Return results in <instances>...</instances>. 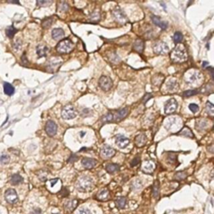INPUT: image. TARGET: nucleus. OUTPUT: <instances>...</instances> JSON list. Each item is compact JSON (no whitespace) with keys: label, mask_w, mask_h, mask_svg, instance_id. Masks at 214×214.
<instances>
[{"label":"nucleus","mask_w":214,"mask_h":214,"mask_svg":"<svg viewBox=\"0 0 214 214\" xmlns=\"http://www.w3.org/2000/svg\"><path fill=\"white\" fill-rule=\"evenodd\" d=\"M128 115V109L123 108L118 111H109L102 116L101 118V122L102 123H109V122H118L126 117Z\"/></svg>","instance_id":"nucleus-1"},{"label":"nucleus","mask_w":214,"mask_h":214,"mask_svg":"<svg viewBox=\"0 0 214 214\" xmlns=\"http://www.w3.org/2000/svg\"><path fill=\"white\" fill-rule=\"evenodd\" d=\"M171 59L176 63L185 62L187 59V53L186 48L182 44L177 45L171 54Z\"/></svg>","instance_id":"nucleus-2"},{"label":"nucleus","mask_w":214,"mask_h":214,"mask_svg":"<svg viewBox=\"0 0 214 214\" xmlns=\"http://www.w3.org/2000/svg\"><path fill=\"white\" fill-rule=\"evenodd\" d=\"M74 49V44L73 42L69 39H65L61 40L57 44L56 50L59 54H68L70 51H72Z\"/></svg>","instance_id":"nucleus-3"},{"label":"nucleus","mask_w":214,"mask_h":214,"mask_svg":"<svg viewBox=\"0 0 214 214\" xmlns=\"http://www.w3.org/2000/svg\"><path fill=\"white\" fill-rule=\"evenodd\" d=\"M93 185V181L90 177H81L79 178V180L77 182V188L78 190H80L81 192H87L89 191L91 187Z\"/></svg>","instance_id":"nucleus-4"},{"label":"nucleus","mask_w":214,"mask_h":214,"mask_svg":"<svg viewBox=\"0 0 214 214\" xmlns=\"http://www.w3.org/2000/svg\"><path fill=\"white\" fill-rule=\"evenodd\" d=\"M202 79V75L197 70H190L188 72H187L186 75H185L186 82L188 84H192V85L198 83Z\"/></svg>","instance_id":"nucleus-5"},{"label":"nucleus","mask_w":214,"mask_h":214,"mask_svg":"<svg viewBox=\"0 0 214 214\" xmlns=\"http://www.w3.org/2000/svg\"><path fill=\"white\" fill-rule=\"evenodd\" d=\"M61 116L65 120H72L77 116V111L75 108L71 105H68L63 108L61 111Z\"/></svg>","instance_id":"nucleus-6"},{"label":"nucleus","mask_w":214,"mask_h":214,"mask_svg":"<svg viewBox=\"0 0 214 214\" xmlns=\"http://www.w3.org/2000/svg\"><path fill=\"white\" fill-rule=\"evenodd\" d=\"M153 51L157 54H166L169 52V47L165 42L158 41L153 45Z\"/></svg>","instance_id":"nucleus-7"},{"label":"nucleus","mask_w":214,"mask_h":214,"mask_svg":"<svg viewBox=\"0 0 214 214\" xmlns=\"http://www.w3.org/2000/svg\"><path fill=\"white\" fill-rule=\"evenodd\" d=\"M112 14L113 17L116 18V20L119 22L120 23H126L128 21L127 17L124 13V12L122 11L121 8H119L118 6H116V8H114L112 11Z\"/></svg>","instance_id":"nucleus-8"},{"label":"nucleus","mask_w":214,"mask_h":214,"mask_svg":"<svg viewBox=\"0 0 214 214\" xmlns=\"http://www.w3.org/2000/svg\"><path fill=\"white\" fill-rule=\"evenodd\" d=\"M99 85L101 87V90H103L104 91H108L111 89L112 85H113V81L111 78L108 76H101L99 80Z\"/></svg>","instance_id":"nucleus-9"},{"label":"nucleus","mask_w":214,"mask_h":214,"mask_svg":"<svg viewBox=\"0 0 214 214\" xmlns=\"http://www.w3.org/2000/svg\"><path fill=\"white\" fill-rule=\"evenodd\" d=\"M177 101H176V99L172 98L168 100L165 104V113L168 115L174 113L177 109Z\"/></svg>","instance_id":"nucleus-10"},{"label":"nucleus","mask_w":214,"mask_h":214,"mask_svg":"<svg viewBox=\"0 0 214 214\" xmlns=\"http://www.w3.org/2000/svg\"><path fill=\"white\" fill-rule=\"evenodd\" d=\"M58 131V127L53 121H48L45 125V132L49 137H54Z\"/></svg>","instance_id":"nucleus-11"},{"label":"nucleus","mask_w":214,"mask_h":214,"mask_svg":"<svg viewBox=\"0 0 214 214\" xmlns=\"http://www.w3.org/2000/svg\"><path fill=\"white\" fill-rule=\"evenodd\" d=\"M4 197H5L6 201L10 204L15 203V202H17L18 200L17 192H16V191L14 189L12 188L8 189V190L5 192V195H4Z\"/></svg>","instance_id":"nucleus-12"},{"label":"nucleus","mask_w":214,"mask_h":214,"mask_svg":"<svg viewBox=\"0 0 214 214\" xmlns=\"http://www.w3.org/2000/svg\"><path fill=\"white\" fill-rule=\"evenodd\" d=\"M62 62V59H60L59 57H54L49 60L48 67L51 70V71H54L61 65Z\"/></svg>","instance_id":"nucleus-13"},{"label":"nucleus","mask_w":214,"mask_h":214,"mask_svg":"<svg viewBox=\"0 0 214 214\" xmlns=\"http://www.w3.org/2000/svg\"><path fill=\"white\" fill-rule=\"evenodd\" d=\"M101 155L103 156L104 157L111 158L115 155L116 151H115L112 147H109V146H107V145H105V146L101 148Z\"/></svg>","instance_id":"nucleus-14"},{"label":"nucleus","mask_w":214,"mask_h":214,"mask_svg":"<svg viewBox=\"0 0 214 214\" xmlns=\"http://www.w3.org/2000/svg\"><path fill=\"white\" fill-rule=\"evenodd\" d=\"M116 144L121 149H124L130 144V140L124 136H118L116 139Z\"/></svg>","instance_id":"nucleus-15"},{"label":"nucleus","mask_w":214,"mask_h":214,"mask_svg":"<svg viewBox=\"0 0 214 214\" xmlns=\"http://www.w3.org/2000/svg\"><path fill=\"white\" fill-rule=\"evenodd\" d=\"M156 168V164L152 161H146L142 166V171L146 173H152Z\"/></svg>","instance_id":"nucleus-16"},{"label":"nucleus","mask_w":214,"mask_h":214,"mask_svg":"<svg viewBox=\"0 0 214 214\" xmlns=\"http://www.w3.org/2000/svg\"><path fill=\"white\" fill-rule=\"evenodd\" d=\"M166 87L168 91H176L178 89V82L177 79L171 78L170 80H167L166 83Z\"/></svg>","instance_id":"nucleus-17"},{"label":"nucleus","mask_w":214,"mask_h":214,"mask_svg":"<svg viewBox=\"0 0 214 214\" xmlns=\"http://www.w3.org/2000/svg\"><path fill=\"white\" fill-rule=\"evenodd\" d=\"M51 35L54 40H59V39H63L65 36V31L60 28H54L51 32Z\"/></svg>","instance_id":"nucleus-18"},{"label":"nucleus","mask_w":214,"mask_h":214,"mask_svg":"<svg viewBox=\"0 0 214 214\" xmlns=\"http://www.w3.org/2000/svg\"><path fill=\"white\" fill-rule=\"evenodd\" d=\"M82 163V166L85 168H87V169H91L93 168L97 164V162L96 160L93 159V158H89V157H85L84 158L81 162Z\"/></svg>","instance_id":"nucleus-19"},{"label":"nucleus","mask_w":214,"mask_h":214,"mask_svg":"<svg viewBox=\"0 0 214 214\" xmlns=\"http://www.w3.org/2000/svg\"><path fill=\"white\" fill-rule=\"evenodd\" d=\"M147 141V136L145 134H139L138 136L136 137V138H135V142H136V144H137V147H143V146L146 144Z\"/></svg>","instance_id":"nucleus-20"},{"label":"nucleus","mask_w":214,"mask_h":214,"mask_svg":"<svg viewBox=\"0 0 214 214\" xmlns=\"http://www.w3.org/2000/svg\"><path fill=\"white\" fill-rule=\"evenodd\" d=\"M152 22L154 23L155 25L160 27V28H162V29H163V30L167 28V23H166V22L162 21V19H161L159 17H157V16H152Z\"/></svg>","instance_id":"nucleus-21"},{"label":"nucleus","mask_w":214,"mask_h":214,"mask_svg":"<svg viewBox=\"0 0 214 214\" xmlns=\"http://www.w3.org/2000/svg\"><path fill=\"white\" fill-rule=\"evenodd\" d=\"M36 52L39 57H44L47 55V53L49 52V48L46 45H38L36 48Z\"/></svg>","instance_id":"nucleus-22"},{"label":"nucleus","mask_w":214,"mask_h":214,"mask_svg":"<svg viewBox=\"0 0 214 214\" xmlns=\"http://www.w3.org/2000/svg\"><path fill=\"white\" fill-rule=\"evenodd\" d=\"M144 41L142 39H137L134 42V44H133V49L137 52H138V53H142L143 50H144Z\"/></svg>","instance_id":"nucleus-23"},{"label":"nucleus","mask_w":214,"mask_h":214,"mask_svg":"<svg viewBox=\"0 0 214 214\" xmlns=\"http://www.w3.org/2000/svg\"><path fill=\"white\" fill-rule=\"evenodd\" d=\"M177 117H170V118H168L165 123L166 128L167 130H171L172 128H173L174 125H177Z\"/></svg>","instance_id":"nucleus-24"},{"label":"nucleus","mask_w":214,"mask_h":214,"mask_svg":"<svg viewBox=\"0 0 214 214\" xmlns=\"http://www.w3.org/2000/svg\"><path fill=\"white\" fill-rule=\"evenodd\" d=\"M78 202L77 200H70V201L66 202L65 203V208L67 211H73L74 209L77 207Z\"/></svg>","instance_id":"nucleus-25"},{"label":"nucleus","mask_w":214,"mask_h":214,"mask_svg":"<svg viewBox=\"0 0 214 214\" xmlns=\"http://www.w3.org/2000/svg\"><path fill=\"white\" fill-rule=\"evenodd\" d=\"M208 123L206 120H197L196 121V129L198 131H203L207 127Z\"/></svg>","instance_id":"nucleus-26"},{"label":"nucleus","mask_w":214,"mask_h":214,"mask_svg":"<svg viewBox=\"0 0 214 214\" xmlns=\"http://www.w3.org/2000/svg\"><path fill=\"white\" fill-rule=\"evenodd\" d=\"M23 178L19 174H14L11 177L10 182L12 185H18L23 182Z\"/></svg>","instance_id":"nucleus-27"},{"label":"nucleus","mask_w":214,"mask_h":214,"mask_svg":"<svg viewBox=\"0 0 214 214\" xmlns=\"http://www.w3.org/2000/svg\"><path fill=\"white\" fill-rule=\"evenodd\" d=\"M3 90H4V93L6 95H8V96H12L14 93V91H15L14 87L12 85H10V84H8V83H4V85H3Z\"/></svg>","instance_id":"nucleus-28"},{"label":"nucleus","mask_w":214,"mask_h":214,"mask_svg":"<svg viewBox=\"0 0 214 214\" xmlns=\"http://www.w3.org/2000/svg\"><path fill=\"white\" fill-rule=\"evenodd\" d=\"M179 135L183 136V137H190V138H192V137H193V134H192V131L189 129L188 127H183L182 129L181 130V132H179Z\"/></svg>","instance_id":"nucleus-29"},{"label":"nucleus","mask_w":214,"mask_h":214,"mask_svg":"<svg viewBox=\"0 0 214 214\" xmlns=\"http://www.w3.org/2000/svg\"><path fill=\"white\" fill-rule=\"evenodd\" d=\"M106 171H107V172L109 173H114L116 172H118L119 170H120V166L117 165V164H113V163H111V164H108V165L106 166Z\"/></svg>","instance_id":"nucleus-30"},{"label":"nucleus","mask_w":214,"mask_h":214,"mask_svg":"<svg viewBox=\"0 0 214 214\" xmlns=\"http://www.w3.org/2000/svg\"><path fill=\"white\" fill-rule=\"evenodd\" d=\"M159 192H160V183L157 180L155 181V182L153 184V197L155 198H157L158 196H159Z\"/></svg>","instance_id":"nucleus-31"},{"label":"nucleus","mask_w":214,"mask_h":214,"mask_svg":"<svg viewBox=\"0 0 214 214\" xmlns=\"http://www.w3.org/2000/svg\"><path fill=\"white\" fill-rule=\"evenodd\" d=\"M126 204H127V198L124 197H121L116 199V205L119 208H124Z\"/></svg>","instance_id":"nucleus-32"},{"label":"nucleus","mask_w":214,"mask_h":214,"mask_svg":"<svg viewBox=\"0 0 214 214\" xmlns=\"http://www.w3.org/2000/svg\"><path fill=\"white\" fill-rule=\"evenodd\" d=\"M16 32H17V29H16L13 25L8 27L5 30L6 35H7L8 38H10V39H12V38L14 36V34H16Z\"/></svg>","instance_id":"nucleus-33"},{"label":"nucleus","mask_w":214,"mask_h":214,"mask_svg":"<svg viewBox=\"0 0 214 214\" xmlns=\"http://www.w3.org/2000/svg\"><path fill=\"white\" fill-rule=\"evenodd\" d=\"M109 197V191L108 190H103L100 193L97 194V198L101 201H106Z\"/></svg>","instance_id":"nucleus-34"},{"label":"nucleus","mask_w":214,"mask_h":214,"mask_svg":"<svg viewBox=\"0 0 214 214\" xmlns=\"http://www.w3.org/2000/svg\"><path fill=\"white\" fill-rule=\"evenodd\" d=\"M182 39H183V35L181 32H176L172 37L173 41H174V43H176V44L181 43L182 40Z\"/></svg>","instance_id":"nucleus-35"},{"label":"nucleus","mask_w":214,"mask_h":214,"mask_svg":"<svg viewBox=\"0 0 214 214\" xmlns=\"http://www.w3.org/2000/svg\"><path fill=\"white\" fill-rule=\"evenodd\" d=\"M54 22V18H48L43 21V23H42V26H43L44 28H49V27L53 24Z\"/></svg>","instance_id":"nucleus-36"},{"label":"nucleus","mask_w":214,"mask_h":214,"mask_svg":"<svg viewBox=\"0 0 214 214\" xmlns=\"http://www.w3.org/2000/svg\"><path fill=\"white\" fill-rule=\"evenodd\" d=\"M100 18H101V13L98 10L94 11L93 13L90 14V20L94 21V22H97L100 20Z\"/></svg>","instance_id":"nucleus-37"},{"label":"nucleus","mask_w":214,"mask_h":214,"mask_svg":"<svg viewBox=\"0 0 214 214\" xmlns=\"http://www.w3.org/2000/svg\"><path fill=\"white\" fill-rule=\"evenodd\" d=\"M10 161V157L8 154L0 155V164H7Z\"/></svg>","instance_id":"nucleus-38"},{"label":"nucleus","mask_w":214,"mask_h":214,"mask_svg":"<svg viewBox=\"0 0 214 214\" xmlns=\"http://www.w3.org/2000/svg\"><path fill=\"white\" fill-rule=\"evenodd\" d=\"M206 110L207 112L210 115V116H212L214 113V106L210 102V101H207L206 104Z\"/></svg>","instance_id":"nucleus-39"},{"label":"nucleus","mask_w":214,"mask_h":214,"mask_svg":"<svg viewBox=\"0 0 214 214\" xmlns=\"http://www.w3.org/2000/svg\"><path fill=\"white\" fill-rule=\"evenodd\" d=\"M186 177H187V173L185 172H177L175 175V177H174V178H175L176 180H177V181H182V180H183V179H185Z\"/></svg>","instance_id":"nucleus-40"},{"label":"nucleus","mask_w":214,"mask_h":214,"mask_svg":"<svg viewBox=\"0 0 214 214\" xmlns=\"http://www.w3.org/2000/svg\"><path fill=\"white\" fill-rule=\"evenodd\" d=\"M197 93H198V91L196 90H187V91H184L183 92V96H185V97H191V96L197 95Z\"/></svg>","instance_id":"nucleus-41"},{"label":"nucleus","mask_w":214,"mask_h":214,"mask_svg":"<svg viewBox=\"0 0 214 214\" xmlns=\"http://www.w3.org/2000/svg\"><path fill=\"white\" fill-rule=\"evenodd\" d=\"M142 182L140 180H136L134 181L133 182H132V189H134V190H137V189H140L141 187H142Z\"/></svg>","instance_id":"nucleus-42"},{"label":"nucleus","mask_w":214,"mask_h":214,"mask_svg":"<svg viewBox=\"0 0 214 214\" xmlns=\"http://www.w3.org/2000/svg\"><path fill=\"white\" fill-rule=\"evenodd\" d=\"M189 110L192 112V113H196L199 111V106L197 104H190L189 105Z\"/></svg>","instance_id":"nucleus-43"},{"label":"nucleus","mask_w":214,"mask_h":214,"mask_svg":"<svg viewBox=\"0 0 214 214\" xmlns=\"http://www.w3.org/2000/svg\"><path fill=\"white\" fill-rule=\"evenodd\" d=\"M167 160L168 162L174 163L176 161H177V155H174L172 153H170V154L168 155Z\"/></svg>","instance_id":"nucleus-44"},{"label":"nucleus","mask_w":214,"mask_h":214,"mask_svg":"<svg viewBox=\"0 0 214 214\" xmlns=\"http://www.w3.org/2000/svg\"><path fill=\"white\" fill-rule=\"evenodd\" d=\"M52 3L51 1H37V4L40 7H47Z\"/></svg>","instance_id":"nucleus-45"},{"label":"nucleus","mask_w":214,"mask_h":214,"mask_svg":"<svg viewBox=\"0 0 214 214\" xmlns=\"http://www.w3.org/2000/svg\"><path fill=\"white\" fill-rule=\"evenodd\" d=\"M140 161H141V157H140L139 156H137V157H136L132 161L131 166H132V167H135V166L138 165L140 163Z\"/></svg>","instance_id":"nucleus-46"},{"label":"nucleus","mask_w":214,"mask_h":214,"mask_svg":"<svg viewBox=\"0 0 214 214\" xmlns=\"http://www.w3.org/2000/svg\"><path fill=\"white\" fill-rule=\"evenodd\" d=\"M76 214H91V212L87 208H80Z\"/></svg>","instance_id":"nucleus-47"},{"label":"nucleus","mask_w":214,"mask_h":214,"mask_svg":"<svg viewBox=\"0 0 214 214\" xmlns=\"http://www.w3.org/2000/svg\"><path fill=\"white\" fill-rule=\"evenodd\" d=\"M59 8H60V10L66 11L68 10V8H69V5H68L66 3H65V2H62V3H60V7H59Z\"/></svg>","instance_id":"nucleus-48"},{"label":"nucleus","mask_w":214,"mask_h":214,"mask_svg":"<svg viewBox=\"0 0 214 214\" xmlns=\"http://www.w3.org/2000/svg\"><path fill=\"white\" fill-rule=\"evenodd\" d=\"M13 48L15 49H17V50L21 49V41L19 39H17V40L14 42V44H13Z\"/></svg>","instance_id":"nucleus-49"},{"label":"nucleus","mask_w":214,"mask_h":214,"mask_svg":"<svg viewBox=\"0 0 214 214\" xmlns=\"http://www.w3.org/2000/svg\"><path fill=\"white\" fill-rule=\"evenodd\" d=\"M69 195V191H68L66 188H63L61 191H60V196L65 197H67Z\"/></svg>","instance_id":"nucleus-50"},{"label":"nucleus","mask_w":214,"mask_h":214,"mask_svg":"<svg viewBox=\"0 0 214 214\" xmlns=\"http://www.w3.org/2000/svg\"><path fill=\"white\" fill-rule=\"evenodd\" d=\"M152 94H150V93L146 94V96H145L144 98H143V103H147V101H149L150 99L152 98Z\"/></svg>","instance_id":"nucleus-51"},{"label":"nucleus","mask_w":214,"mask_h":214,"mask_svg":"<svg viewBox=\"0 0 214 214\" xmlns=\"http://www.w3.org/2000/svg\"><path fill=\"white\" fill-rule=\"evenodd\" d=\"M59 181V179L58 178H55V179H53V180L49 181V185H50V187H54V186Z\"/></svg>","instance_id":"nucleus-52"},{"label":"nucleus","mask_w":214,"mask_h":214,"mask_svg":"<svg viewBox=\"0 0 214 214\" xmlns=\"http://www.w3.org/2000/svg\"><path fill=\"white\" fill-rule=\"evenodd\" d=\"M29 214H42V211H41V209L35 208V209H34V210H33V211H32Z\"/></svg>","instance_id":"nucleus-53"},{"label":"nucleus","mask_w":214,"mask_h":214,"mask_svg":"<svg viewBox=\"0 0 214 214\" xmlns=\"http://www.w3.org/2000/svg\"><path fill=\"white\" fill-rule=\"evenodd\" d=\"M77 159H78V157H76V156L72 155L71 157H70V159H69V162H75Z\"/></svg>","instance_id":"nucleus-54"},{"label":"nucleus","mask_w":214,"mask_h":214,"mask_svg":"<svg viewBox=\"0 0 214 214\" xmlns=\"http://www.w3.org/2000/svg\"><path fill=\"white\" fill-rule=\"evenodd\" d=\"M80 134H81V137H84L85 135V132H80Z\"/></svg>","instance_id":"nucleus-55"},{"label":"nucleus","mask_w":214,"mask_h":214,"mask_svg":"<svg viewBox=\"0 0 214 214\" xmlns=\"http://www.w3.org/2000/svg\"><path fill=\"white\" fill-rule=\"evenodd\" d=\"M8 3H19L18 2H8Z\"/></svg>","instance_id":"nucleus-56"}]
</instances>
